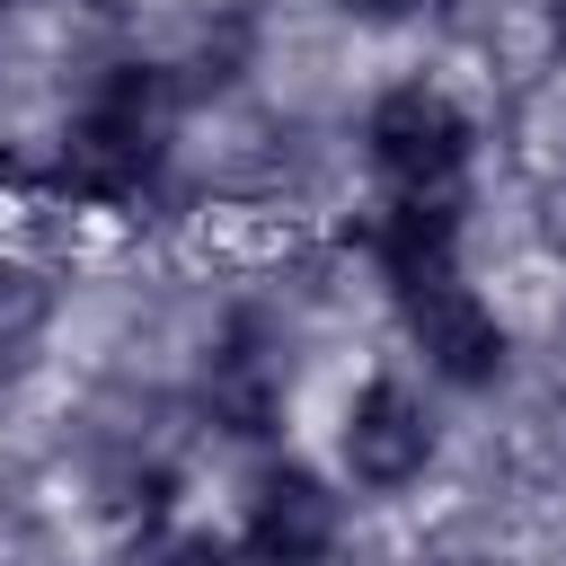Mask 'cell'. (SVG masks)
I'll use <instances>...</instances> for the list:
<instances>
[{
    "instance_id": "obj_1",
    "label": "cell",
    "mask_w": 566,
    "mask_h": 566,
    "mask_svg": "<svg viewBox=\"0 0 566 566\" xmlns=\"http://www.w3.org/2000/svg\"><path fill=\"white\" fill-rule=\"evenodd\" d=\"M168 106H177V80H168L159 62H115V71L80 97V115H71V133H62V186L88 195V203H133V195H150V177H159V159H168Z\"/></svg>"
},
{
    "instance_id": "obj_2",
    "label": "cell",
    "mask_w": 566,
    "mask_h": 566,
    "mask_svg": "<svg viewBox=\"0 0 566 566\" xmlns=\"http://www.w3.org/2000/svg\"><path fill=\"white\" fill-rule=\"evenodd\" d=\"M363 142H371V168H380V177H398L407 195H442V186L469 168L478 124H469V106H460L451 88H433V80H398V88L371 97Z\"/></svg>"
},
{
    "instance_id": "obj_3",
    "label": "cell",
    "mask_w": 566,
    "mask_h": 566,
    "mask_svg": "<svg viewBox=\"0 0 566 566\" xmlns=\"http://www.w3.org/2000/svg\"><path fill=\"white\" fill-rule=\"evenodd\" d=\"M336 451H345V478H354V486L398 495V486H416V478L433 469V416H424V398H416L407 380L380 371V380L354 389Z\"/></svg>"
},
{
    "instance_id": "obj_4",
    "label": "cell",
    "mask_w": 566,
    "mask_h": 566,
    "mask_svg": "<svg viewBox=\"0 0 566 566\" xmlns=\"http://www.w3.org/2000/svg\"><path fill=\"white\" fill-rule=\"evenodd\" d=\"M398 310H407L416 354H424L451 389H486V380L504 371V327H495V310L460 283V265H451V274L407 283V292H398Z\"/></svg>"
},
{
    "instance_id": "obj_5",
    "label": "cell",
    "mask_w": 566,
    "mask_h": 566,
    "mask_svg": "<svg viewBox=\"0 0 566 566\" xmlns=\"http://www.w3.org/2000/svg\"><path fill=\"white\" fill-rule=\"evenodd\" d=\"M239 539H248L256 566H327L336 539H345V504L327 495L318 469L274 460V469L256 478V495H248V531H239Z\"/></svg>"
},
{
    "instance_id": "obj_6",
    "label": "cell",
    "mask_w": 566,
    "mask_h": 566,
    "mask_svg": "<svg viewBox=\"0 0 566 566\" xmlns=\"http://www.w3.org/2000/svg\"><path fill=\"white\" fill-rule=\"evenodd\" d=\"M203 416L239 442H265L283 424V363H274V327L256 310H230L212 354H203Z\"/></svg>"
},
{
    "instance_id": "obj_7",
    "label": "cell",
    "mask_w": 566,
    "mask_h": 566,
    "mask_svg": "<svg viewBox=\"0 0 566 566\" xmlns=\"http://www.w3.org/2000/svg\"><path fill=\"white\" fill-rule=\"evenodd\" d=\"M371 256H380V274L407 292V283H424V274H451L460 265V212L442 203V195H398L380 221H371Z\"/></svg>"
},
{
    "instance_id": "obj_8",
    "label": "cell",
    "mask_w": 566,
    "mask_h": 566,
    "mask_svg": "<svg viewBox=\"0 0 566 566\" xmlns=\"http://www.w3.org/2000/svg\"><path fill=\"white\" fill-rule=\"evenodd\" d=\"M44 318H53V292H44L27 265H0V371L44 336Z\"/></svg>"
},
{
    "instance_id": "obj_9",
    "label": "cell",
    "mask_w": 566,
    "mask_h": 566,
    "mask_svg": "<svg viewBox=\"0 0 566 566\" xmlns=\"http://www.w3.org/2000/svg\"><path fill=\"white\" fill-rule=\"evenodd\" d=\"M239 548L221 539V531H168V539H150V566H230Z\"/></svg>"
},
{
    "instance_id": "obj_10",
    "label": "cell",
    "mask_w": 566,
    "mask_h": 566,
    "mask_svg": "<svg viewBox=\"0 0 566 566\" xmlns=\"http://www.w3.org/2000/svg\"><path fill=\"white\" fill-rule=\"evenodd\" d=\"M345 9H363V18H416L424 0H345Z\"/></svg>"
},
{
    "instance_id": "obj_11",
    "label": "cell",
    "mask_w": 566,
    "mask_h": 566,
    "mask_svg": "<svg viewBox=\"0 0 566 566\" xmlns=\"http://www.w3.org/2000/svg\"><path fill=\"white\" fill-rule=\"evenodd\" d=\"M548 27H557V44H566V0H548Z\"/></svg>"
}]
</instances>
